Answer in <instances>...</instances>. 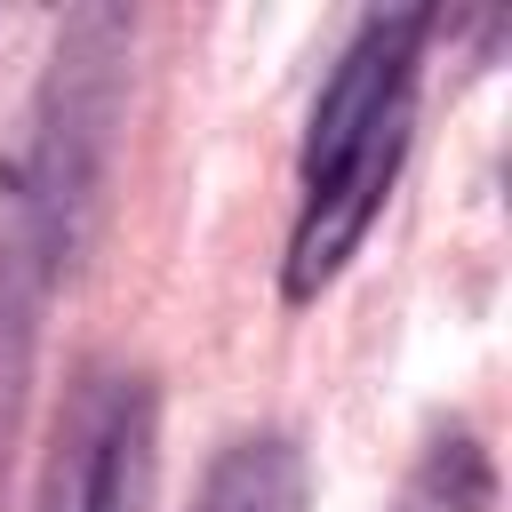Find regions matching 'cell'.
Returning a JSON list of instances; mask_svg holds the SVG:
<instances>
[{
    "mask_svg": "<svg viewBox=\"0 0 512 512\" xmlns=\"http://www.w3.org/2000/svg\"><path fill=\"white\" fill-rule=\"evenodd\" d=\"M144 504H152V392L112 384L80 400L32 512H144Z\"/></svg>",
    "mask_w": 512,
    "mask_h": 512,
    "instance_id": "obj_2",
    "label": "cell"
},
{
    "mask_svg": "<svg viewBox=\"0 0 512 512\" xmlns=\"http://www.w3.org/2000/svg\"><path fill=\"white\" fill-rule=\"evenodd\" d=\"M432 16L408 8V16H368L360 40L336 56L320 104H312V128H304V192H320L336 168H352L384 128L408 120V72H416V48H424Z\"/></svg>",
    "mask_w": 512,
    "mask_h": 512,
    "instance_id": "obj_1",
    "label": "cell"
},
{
    "mask_svg": "<svg viewBox=\"0 0 512 512\" xmlns=\"http://www.w3.org/2000/svg\"><path fill=\"white\" fill-rule=\"evenodd\" d=\"M424 496L432 504H448V512H488V464H480V448L472 440H440L432 448V464H424Z\"/></svg>",
    "mask_w": 512,
    "mask_h": 512,
    "instance_id": "obj_4",
    "label": "cell"
},
{
    "mask_svg": "<svg viewBox=\"0 0 512 512\" xmlns=\"http://www.w3.org/2000/svg\"><path fill=\"white\" fill-rule=\"evenodd\" d=\"M304 456L288 440H232L208 480H200V512H304Z\"/></svg>",
    "mask_w": 512,
    "mask_h": 512,
    "instance_id": "obj_3",
    "label": "cell"
}]
</instances>
